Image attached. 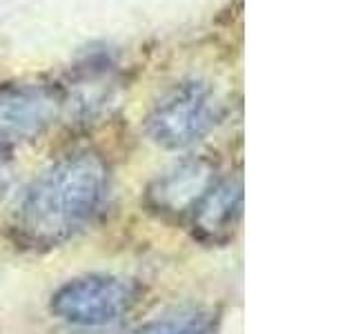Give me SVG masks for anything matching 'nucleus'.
Returning <instances> with one entry per match:
<instances>
[{"mask_svg":"<svg viewBox=\"0 0 356 334\" xmlns=\"http://www.w3.org/2000/svg\"><path fill=\"white\" fill-rule=\"evenodd\" d=\"M107 165L94 152H76L49 165L14 212V230L29 245H58L85 228L107 192Z\"/></svg>","mask_w":356,"mask_h":334,"instance_id":"f257e3e1","label":"nucleus"},{"mask_svg":"<svg viewBox=\"0 0 356 334\" xmlns=\"http://www.w3.org/2000/svg\"><path fill=\"white\" fill-rule=\"evenodd\" d=\"M220 120V100L211 85L183 81L161 96L147 116L149 138L165 150H185L205 138Z\"/></svg>","mask_w":356,"mask_h":334,"instance_id":"f03ea898","label":"nucleus"},{"mask_svg":"<svg viewBox=\"0 0 356 334\" xmlns=\"http://www.w3.org/2000/svg\"><path fill=\"white\" fill-rule=\"evenodd\" d=\"M134 303L129 281L111 274H87L67 281L51 296V315L83 328L116 323Z\"/></svg>","mask_w":356,"mask_h":334,"instance_id":"7ed1b4c3","label":"nucleus"},{"mask_svg":"<svg viewBox=\"0 0 356 334\" xmlns=\"http://www.w3.org/2000/svg\"><path fill=\"white\" fill-rule=\"evenodd\" d=\"M65 100V92L58 85H0V150L38 138L58 120Z\"/></svg>","mask_w":356,"mask_h":334,"instance_id":"20e7f679","label":"nucleus"},{"mask_svg":"<svg viewBox=\"0 0 356 334\" xmlns=\"http://www.w3.org/2000/svg\"><path fill=\"white\" fill-rule=\"evenodd\" d=\"M211 185H214V165L207 159H187L156 178L149 185L147 200L163 214H185L194 212Z\"/></svg>","mask_w":356,"mask_h":334,"instance_id":"39448f33","label":"nucleus"},{"mask_svg":"<svg viewBox=\"0 0 356 334\" xmlns=\"http://www.w3.org/2000/svg\"><path fill=\"white\" fill-rule=\"evenodd\" d=\"M243 207V185L238 178L214 183L194 207V228L207 241H225L236 228Z\"/></svg>","mask_w":356,"mask_h":334,"instance_id":"423d86ee","label":"nucleus"},{"mask_svg":"<svg viewBox=\"0 0 356 334\" xmlns=\"http://www.w3.org/2000/svg\"><path fill=\"white\" fill-rule=\"evenodd\" d=\"M136 334H211L205 323L196 319H163L143 326Z\"/></svg>","mask_w":356,"mask_h":334,"instance_id":"0eeeda50","label":"nucleus"},{"mask_svg":"<svg viewBox=\"0 0 356 334\" xmlns=\"http://www.w3.org/2000/svg\"><path fill=\"white\" fill-rule=\"evenodd\" d=\"M9 185H11V167L3 156H0V200L9 192Z\"/></svg>","mask_w":356,"mask_h":334,"instance_id":"6e6552de","label":"nucleus"}]
</instances>
